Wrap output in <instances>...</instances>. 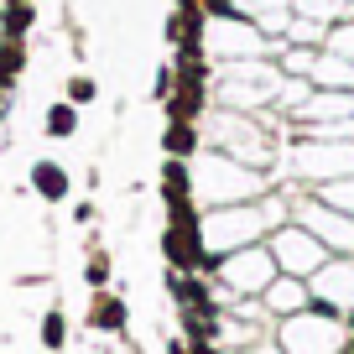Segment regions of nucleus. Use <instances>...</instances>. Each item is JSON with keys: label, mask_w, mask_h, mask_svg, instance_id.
Masks as SVG:
<instances>
[{"label": "nucleus", "mask_w": 354, "mask_h": 354, "mask_svg": "<svg viewBox=\"0 0 354 354\" xmlns=\"http://www.w3.org/2000/svg\"><path fill=\"white\" fill-rule=\"evenodd\" d=\"M281 271H277V255H271V245H245V250H230V255H219L214 261V287L219 292H230V297H240V302H261V292L277 281Z\"/></svg>", "instance_id": "nucleus-1"}, {"label": "nucleus", "mask_w": 354, "mask_h": 354, "mask_svg": "<svg viewBox=\"0 0 354 354\" xmlns=\"http://www.w3.org/2000/svg\"><path fill=\"white\" fill-rule=\"evenodd\" d=\"M266 245H271V255H277V271H281V277L308 281L313 271H323V266H328V245H323L313 230H302L297 219L277 224V230L266 234Z\"/></svg>", "instance_id": "nucleus-2"}, {"label": "nucleus", "mask_w": 354, "mask_h": 354, "mask_svg": "<svg viewBox=\"0 0 354 354\" xmlns=\"http://www.w3.org/2000/svg\"><path fill=\"white\" fill-rule=\"evenodd\" d=\"M308 292H313V308L344 318L354 308V255H328V266L308 277Z\"/></svg>", "instance_id": "nucleus-3"}, {"label": "nucleus", "mask_w": 354, "mask_h": 354, "mask_svg": "<svg viewBox=\"0 0 354 354\" xmlns=\"http://www.w3.org/2000/svg\"><path fill=\"white\" fill-rule=\"evenodd\" d=\"M297 224L318 234V240L328 245V255H354V219H349V214L328 209V203H302Z\"/></svg>", "instance_id": "nucleus-4"}, {"label": "nucleus", "mask_w": 354, "mask_h": 354, "mask_svg": "<svg viewBox=\"0 0 354 354\" xmlns=\"http://www.w3.org/2000/svg\"><path fill=\"white\" fill-rule=\"evenodd\" d=\"M313 302V292H308V281H297V277H277L271 287L261 292V308H266V318H292V313H302Z\"/></svg>", "instance_id": "nucleus-5"}, {"label": "nucleus", "mask_w": 354, "mask_h": 354, "mask_svg": "<svg viewBox=\"0 0 354 354\" xmlns=\"http://www.w3.org/2000/svg\"><path fill=\"white\" fill-rule=\"evenodd\" d=\"M125 323H131L125 297H115L110 287L88 297V328H94V333H125Z\"/></svg>", "instance_id": "nucleus-6"}, {"label": "nucleus", "mask_w": 354, "mask_h": 354, "mask_svg": "<svg viewBox=\"0 0 354 354\" xmlns=\"http://www.w3.org/2000/svg\"><path fill=\"white\" fill-rule=\"evenodd\" d=\"M167 37H172L183 53H203V11H198V0H183V6L172 11Z\"/></svg>", "instance_id": "nucleus-7"}, {"label": "nucleus", "mask_w": 354, "mask_h": 354, "mask_svg": "<svg viewBox=\"0 0 354 354\" xmlns=\"http://www.w3.org/2000/svg\"><path fill=\"white\" fill-rule=\"evenodd\" d=\"M162 198H167V203L198 198V177H193L188 162H177V156H167V162H162Z\"/></svg>", "instance_id": "nucleus-8"}, {"label": "nucleus", "mask_w": 354, "mask_h": 354, "mask_svg": "<svg viewBox=\"0 0 354 354\" xmlns=\"http://www.w3.org/2000/svg\"><path fill=\"white\" fill-rule=\"evenodd\" d=\"M32 188H37V198L63 203L68 188H73V177H68V167H57V162H37L32 167Z\"/></svg>", "instance_id": "nucleus-9"}, {"label": "nucleus", "mask_w": 354, "mask_h": 354, "mask_svg": "<svg viewBox=\"0 0 354 354\" xmlns=\"http://www.w3.org/2000/svg\"><path fill=\"white\" fill-rule=\"evenodd\" d=\"M162 151L177 156V162H188V156H198V131H193L188 120H172L162 131Z\"/></svg>", "instance_id": "nucleus-10"}, {"label": "nucleus", "mask_w": 354, "mask_h": 354, "mask_svg": "<svg viewBox=\"0 0 354 354\" xmlns=\"http://www.w3.org/2000/svg\"><path fill=\"white\" fill-rule=\"evenodd\" d=\"M78 131V104L57 100L53 110H47V136H57V141H68V136Z\"/></svg>", "instance_id": "nucleus-11"}, {"label": "nucleus", "mask_w": 354, "mask_h": 354, "mask_svg": "<svg viewBox=\"0 0 354 354\" xmlns=\"http://www.w3.org/2000/svg\"><path fill=\"white\" fill-rule=\"evenodd\" d=\"M63 344H68V318H63V308H53V313L42 318V349L57 354Z\"/></svg>", "instance_id": "nucleus-12"}, {"label": "nucleus", "mask_w": 354, "mask_h": 354, "mask_svg": "<svg viewBox=\"0 0 354 354\" xmlns=\"http://www.w3.org/2000/svg\"><path fill=\"white\" fill-rule=\"evenodd\" d=\"M84 281H88L94 292H104V287H110V255H104V250H94V255H88V266H84Z\"/></svg>", "instance_id": "nucleus-13"}, {"label": "nucleus", "mask_w": 354, "mask_h": 354, "mask_svg": "<svg viewBox=\"0 0 354 354\" xmlns=\"http://www.w3.org/2000/svg\"><path fill=\"white\" fill-rule=\"evenodd\" d=\"M94 94H100V84H94V78H84V73L68 78V104H94Z\"/></svg>", "instance_id": "nucleus-14"}, {"label": "nucleus", "mask_w": 354, "mask_h": 354, "mask_svg": "<svg viewBox=\"0 0 354 354\" xmlns=\"http://www.w3.org/2000/svg\"><path fill=\"white\" fill-rule=\"evenodd\" d=\"M26 26H32V6H26V0H11V11H6V32L21 37Z\"/></svg>", "instance_id": "nucleus-15"}, {"label": "nucleus", "mask_w": 354, "mask_h": 354, "mask_svg": "<svg viewBox=\"0 0 354 354\" xmlns=\"http://www.w3.org/2000/svg\"><path fill=\"white\" fill-rule=\"evenodd\" d=\"M167 354H188V339H172V344H167Z\"/></svg>", "instance_id": "nucleus-16"}]
</instances>
